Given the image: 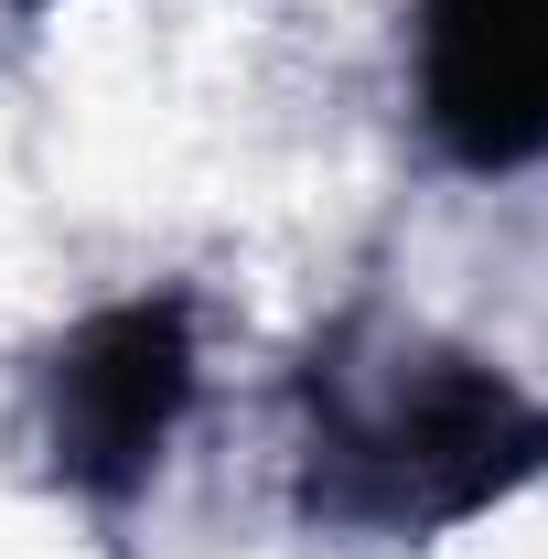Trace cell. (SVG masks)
<instances>
[{
    "label": "cell",
    "instance_id": "cell-1",
    "mask_svg": "<svg viewBox=\"0 0 548 559\" xmlns=\"http://www.w3.org/2000/svg\"><path fill=\"white\" fill-rule=\"evenodd\" d=\"M301 506L323 527L366 538H441L516 485L548 474V409L484 355L388 334L366 345V323H344L334 345L301 366Z\"/></svg>",
    "mask_w": 548,
    "mask_h": 559
},
{
    "label": "cell",
    "instance_id": "cell-2",
    "mask_svg": "<svg viewBox=\"0 0 548 559\" xmlns=\"http://www.w3.org/2000/svg\"><path fill=\"white\" fill-rule=\"evenodd\" d=\"M194 409V301L183 290H130L108 312H86L55 377H44V452H55V485L119 506L162 474L172 430Z\"/></svg>",
    "mask_w": 548,
    "mask_h": 559
},
{
    "label": "cell",
    "instance_id": "cell-3",
    "mask_svg": "<svg viewBox=\"0 0 548 559\" xmlns=\"http://www.w3.org/2000/svg\"><path fill=\"white\" fill-rule=\"evenodd\" d=\"M419 119L463 173L548 162V0H419Z\"/></svg>",
    "mask_w": 548,
    "mask_h": 559
},
{
    "label": "cell",
    "instance_id": "cell-4",
    "mask_svg": "<svg viewBox=\"0 0 548 559\" xmlns=\"http://www.w3.org/2000/svg\"><path fill=\"white\" fill-rule=\"evenodd\" d=\"M22 11H44V0H22Z\"/></svg>",
    "mask_w": 548,
    "mask_h": 559
}]
</instances>
